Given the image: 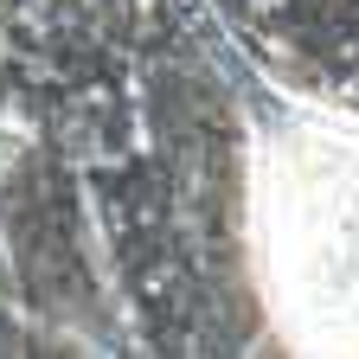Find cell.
<instances>
[{"instance_id":"cell-1","label":"cell","mask_w":359,"mask_h":359,"mask_svg":"<svg viewBox=\"0 0 359 359\" xmlns=\"http://www.w3.org/2000/svg\"><path fill=\"white\" fill-rule=\"evenodd\" d=\"M250 269L289 353H359V122L302 109L263 128Z\"/></svg>"}]
</instances>
